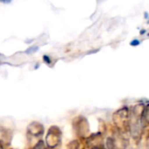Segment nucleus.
I'll list each match as a JSON object with an SVG mask.
<instances>
[{"instance_id":"1","label":"nucleus","mask_w":149,"mask_h":149,"mask_svg":"<svg viewBox=\"0 0 149 149\" xmlns=\"http://www.w3.org/2000/svg\"><path fill=\"white\" fill-rule=\"evenodd\" d=\"M113 121L115 130L122 136L130 134V110L123 107L113 114Z\"/></svg>"},{"instance_id":"2","label":"nucleus","mask_w":149,"mask_h":149,"mask_svg":"<svg viewBox=\"0 0 149 149\" xmlns=\"http://www.w3.org/2000/svg\"><path fill=\"white\" fill-rule=\"evenodd\" d=\"M62 142V132L57 126H52L45 136V147L47 149H59Z\"/></svg>"},{"instance_id":"3","label":"nucleus","mask_w":149,"mask_h":149,"mask_svg":"<svg viewBox=\"0 0 149 149\" xmlns=\"http://www.w3.org/2000/svg\"><path fill=\"white\" fill-rule=\"evenodd\" d=\"M72 127L76 135L80 140H86L88 137L87 135L90 133V127L89 123L85 117L78 116L74 118L72 121Z\"/></svg>"},{"instance_id":"4","label":"nucleus","mask_w":149,"mask_h":149,"mask_svg":"<svg viewBox=\"0 0 149 149\" xmlns=\"http://www.w3.org/2000/svg\"><path fill=\"white\" fill-rule=\"evenodd\" d=\"M44 133V126L38 121H32L31 123H30L26 129L27 138L30 141L32 139H38V141H40V138L42 137Z\"/></svg>"},{"instance_id":"5","label":"nucleus","mask_w":149,"mask_h":149,"mask_svg":"<svg viewBox=\"0 0 149 149\" xmlns=\"http://www.w3.org/2000/svg\"><path fill=\"white\" fill-rule=\"evenodd\" d=\"M116 131V130H115ZM126 141L121 134L117 131L113 137H109L107 141V149H125Z\"/></svg>"},{"instance_id":"6","label":"nucleus","mask_w":149,"mask_h":149,"mask_svg":"<svg viewBox=\"0 0 149 149\" xmlns=\"http://www.w3.org/2000/svg\"><path fill=\"white\" fill-rule=\"evenodd\" d=\"M86 148L90 149H100L103 148V136L101 133H97L88 136L85 140Z\"/></svg>"},{"instance_id":"7","label":"nucleus","mask_w":149,"mask_h":149,"mask_svg":"<svg viewBox=\"0 0 149 149\" xmlns=\"http://www.w3.org/2000/svg\"><path fill=\"white\" fill-rule=\"evenodd\" d=\"M141 127L142 128H146L149 127V104L144 107V110L141 115Z\"/></svg>"},{"instance_id":"8","label":"nucleus","mask_w":149,"mask_h":149,"mask_svg":"<svg viewBox=\"0 0 149 149\" xmlns=\"http://www.w3.org/2000/svg\"><path fill=\"white\" fill-rule=\"evenodd\" d=\"M66 149H79V143L78 141H72L67 145Z\"/></svg>"},{"instance_id":"9","label":"nucleus","mask_w":149,"mask_h":149,"mask_svg":"<svg viewBox=\"0 0 149 149\" xmlns=\"http://www.w3.org/2000/svg\"><path fill=\"white\" fill-rule=\"evenodd\" d=\"M31 149H47L46 148V147H45V142L42 141V140H40L36 145H34L33 147H32V148Z\"/></svg>"},{"instance_id":"10","label":"nucleus","mask_w":149,"mask_h":149,"mask_svg":"<svg viewBox=\"0 0 149 149\" xmlns=\"http://www.w3.org/2000/svg\"><path fill=\"white\" fill-rule=\"evenodd\" d=\"M0 149H3V144H2L1 141H0Z\"/></svg>"}]
</instances>
